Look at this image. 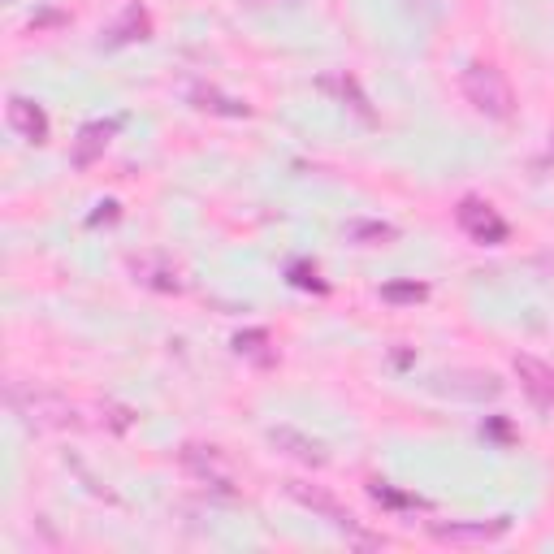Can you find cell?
Segmentation results:
<instances>
[{
	"label": "cell",
	"mask_w": 554,
	"mask_h": 554,
	"mask_svg": "<svg viewBox=\"0 0 554 554\" xmlns=\"http://www.w3.org/2000/svg\"><path fill=\"white\" fill-rule=\"evenodd\" d=\"M269 442L277 446V451H286L290 459H299V464H312V468H321V464H325L321 442L303 438V433H295V429H269Z\"/></svg>",
	"instance_id": "8992f818"
},
{
	"label": "cell",
	"mask_w": 554,
	"mask_h": 554,
	"mask_svg": "<svg viewBox=\"0 0 554 554\" xmlns=\"http://www.w3.org/2000/svg\"><path fill=\"white\" fill-rule=\"evenodd\" d=\"M464 91L468 100L477 104L485 117H494V122H507L511 113H516V96H511V83L503 78V70H494V65H468L464 70Z\"/></svg>",
	"instance_id": "6da1fadb"
},
{
	"label": "cell",
	"mask_w": 554,
	"mask_h": 554,
	"mask_svg": "<svg viewBox=\"0 0 554 554\" xmlns=\"http://www.w3.org/2000/svg\"><path fill=\"white\" fill-rule=\"evenodd\" d=\"M290 494H295L303 507H312L316 516H325L329 524H334V529H342V533L351 537V542H360V546H381V537H368V533L360 529V520H355L347 507H338L329 494H321V490H308V485H295V490H290Z\"/></svg>",
	"instance_id": "7a4b0ae2"
},
{
	"label": "cell",
	"mask_w": 554,
	"mask_h": 554,
	"mask_svg": "<svg viewBox=\"0 0 554 554\" xmlns=\"http://www.w3.org/2000/svg\"><path fill=\"white\" fill-rule=\"evenodd\" d=\"M507 529V520H494V524H438L442 542H490V537H498Z\"/></svg>",
	"instance_id": "ba28073f"
},
{
	"label": "cell",
	"mask_w": 554,
	"mask_h": 554,
	"mask_svg": "<svg viewBox=\"0 0 554 554\" xmlns=\"http://www.w3.org/2000/svg\"><path fill=\"white\" fill-rule=\"evenodd\" d=\"M109 135H113V126H87L83 135H78L83 143L74 148V161H78V165H91V161H96V152H104Z\"/></svg>",
	"instance_id": "9c48e42d"
},
{
	"label": "cell",
	"mask_w": 554,
	"mask_h": 554,
	"mask_svg": "<svg viewBox=\"0 0 554 554\" xmlns=\"http://www.w3.org/2000/svg\"><path fill=\"white\" fill-rule=\"evenodd\" d=\"M537 169H542V174H550V169H554V135H550V148L537 156Z\"/></svg>",
	"instance_id": "4fadbf2b"
},
{
	"label": "cell",
	"mask_w": 554,
	"mask_h": 554,
	"mask_svg": "<svg viewBox=\"0 0 554 554\" xmlns=\"http://www.w3.org/2000/svg\"><path fill=\"white\" fill-rule=\"evenodd\" d=\"M9 122L18 126L26 139H35V143H44V139H48V122H44V113H39L31 100H22V96H13V100H9Z\"/></svg>",
	"instance_id": "52a82bcc"
},
{
	"label": "cell",
	"mask_w": 554,
	"mask_h": 554,
	"mask_svg": "<svg viewBox=\"0 0 554 554\" xmlns=\"http://www.w3.org/2000/svg\"><path fill=\"white\" fill-rule=\"evenodd\" d=\"M347 239L364 243V247H373V243H390V239H394V230H390V226H381V221H351V226H347Z\"/></svg>",
	"instance_id": "30bf717a"
},
{
	"label": "cell",
	"mask_w": 554,
	"mask_h": 554,
	"mask_svg": "<svg viewBox=\"0 0 554 554\" xmlns=\"http://www.w3.org/2000/svg\"><path fill=\"white\" fill-rule=\"evenodd\" d=\"M459 226H464L477 243H503L507 239L503 217H498L490 204H481V200H464V204H459Z\"/></svg>",
	"instance_id": "5b68a950"
},
{
	"label": "cell",
	"mask_w": 554,
	"mask_h": 554,
	"mask_svg": "<svg viewBox=\"0 0 554 554\" xmlns=\"http://www.w3.org/2000/svg\"><path fill=\"white\" fill-rule=\"evenodd\" d=\"M516 377H520V386L533 399L537 412H550L554 407V368L533 360V355H516Z\"/></svg>",
	"instance_id": "3957f363"
},
{
	"label": "cell",
	"mask_w": 554,
	"mask_h": 554,
	"mask_svg": "<svg viewBox=\"0 0 554 554\" xmlns=\"http://www.w3.org/2000/svg\"><path fill=\"white\" fill-rule=\"evenodd\" d=\"M386 299H425V286H386Z\"/></svg>",
	"instance_id": "7c38bea8"
},
{
	"label": "cell",
	"mask_w": 554,
	"mask_h": 554,
	"mask_svg": "<svg viewBox=\"0 0 554 554\" xmlns=\"http://www.w3.org/2000/svg\"><path fill=\"white\" fill-rule=\"evenodd\" d=\"M182 464H187L195 477L217 485V490H234V472H230V459L217 451V446H187L182 451Z\"/></svg>",
	"instance_id": "277c9868"
},
{
	"label": "cell",
	"mask_w": 554,
	"mask_h": 554,
	"mask_svg": "<svg viewBox=\"0 0 554 554\" xmlns=\"http://www.w3.org/2000/svg\"><path fill=\"white\" fill-rule=\"evenodd\" d=\"M260 342H265V334H260V329H256V334H239V338H234V347H239V351H247V355H256V360H269V355L260 351Z\"/></svg>",
	"instance_id": "8fae6325"
}]
</instances>
